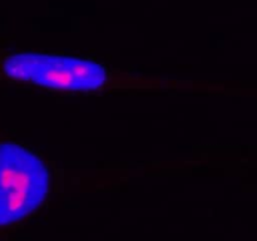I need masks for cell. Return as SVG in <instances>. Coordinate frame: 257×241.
<instances>
[{
  "label": "cell",
  "mask_w": 257,
  "mask_h": 241,
  "mask_svg": "<svg viewBox=\"0 0 257 241\" xmlns=\"http://www.w3.org/2000/svg\"><path fill=\"white\" fill-rule=\"evenodd\" d=\"M49 188L50 175L37 155L17 143H0V226L37 210Z\"/></svg>",
  "instance_id": "6da1fadb"
},
{
  "label": "cell",
  "mask_w": 257,
  "mask_h": 241,
  "mask_svg": "<svg viewBox=\"0 0 257 241\" xmlns=\"http://www.w3.org/2000/svg\"><path fill=\"white\" fill-rule=\"evenodd\" d=\"M4 72L13 79L54 90H94L107 82V72L98 63L43 53L10 55L4 63Z\"/></svg>",
  "instance_id": "7a4b0ae2"
}]
</instances>
